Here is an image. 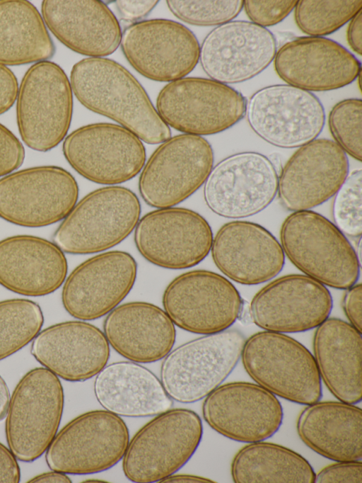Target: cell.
Masks as SVG:
<instances>
[{
    "label": "cell",
    "instance_id": "29",
    "mask_svg": "<svg viewBox=\"0 0 362 483\" xmlns=\"http://www.w3.org/2000/svg\"><path fill=\"white\" fill-rule=\"evenodd\" d=\"M103 333L117 353L138 363L163 359L176 337L175 324L164 309L143 301L126 302L109 312Z\"/></svg>",
    "mask_w": 362,
    "mask_h": 483
},
{
    "label": "cell",
    "instance_id": "44",
    "mask_svg": "<svg viewBox=\"0 0 362 483\" xmlns=\"http://www.w3.org/2000/svg\"><path fill=\"white\" fill-rule=\"evenodd\" d=\"M347 290L343 299V309L349 324L361 333L362 285L356 283Z\"/></svg>",
    "mask_w": 362,
    "mask_h": 483
},
{
    "label": "cell",
    "instance_id": "11",
    "mask_svg": "<svg viewBox=\"0 0 362 483\" xmlns=\"http://www.w3.org/2000/svg\"><path fill=\"white\" fill-rule=\"evenodd\" d=\"M214 161L213 149L203 137L184 133L170 137L145 162L139 177L140 195L151 207H174L204 184Z\"/></svg>",
    "mask_w": 362,
    "mask_h": 483
},
{
    "label": "cell",
    "instance_id": "45",
    "mask_svg": "<svg viewBox=\"0 0 362 483\" xmlns=\"http://www.w3.org/2000/svg\"><path fill=\"white\" fill-rule=\"evenodd\" d=\"M158 1L119 0L115 5L120 18L126 21H136L146 17L157 5Z\"/></svg>",
    "mask_w": 362,
    "mask_h": 483
},
{
    "label": "cell",
    "instance_id": "31",
    "mask_svg": "<svg viewBox=\"0 0 362 483\" xmlns=\"http://www.w3.org/2000/svg\"><path fill=\"white\" fill-rule=\"evenodd\" d=\"M95 376V398L104 409L117 416H156L173 406V399L160 380L140 363H112L106 365Z\"/></svg>",
    "mask_w": 362,
    "mask_h": 483
},
{
    "label": "cell",
    "instance_id": "14",
    "mask_svg": "<svg viewBox=\"0 0 362 483\" xmlns=\"http://www.w3.org/2000/svg\"><path fill=\"white\" fill-rule=\"evenodd\" d=\"M243 302L230 281L206 270L177 275L162 297L164 311L175 325L202 335L228 329L239 318Z\"/></svg>",
    "mask_w": 362,
    "mask_h": 483
},
{
    "label": "cell",
    "instance_id": "9",
    "mask_svg": "<svg viewBox=\"0 0 362 483\" xmlns=\"http://www.w3.org/2000/svg\"><path fill=\"white\" fill-rule=\"evenodd\" d=\"M247 101L233 88L201 77L168 82L156 98V110L168 126L185 134L211 135L238 123Z\"/></svg>",
    "mask_w": 362,
    "mask_h": 483
},
{
    "label": "cell",
    "instance_id": "48",
    "mask_svg": "<svg viewBox=\"0 0 362 483\" xmlns=\"http://www.w3.org/2000/svg\"><path fill=\"white\" fill-rule=\"evenodd\" d=\"M29 483H70L71 480L66 474L52 470L37 475L30 479Z\"/></svg>",
    "mask_w": 362,
    "mask_h": 483
},
{
    "label": "cell",
    "instance_id": "1",
    "mask_svg": "<svg viewBox=\"0 0 362 483\" xmlns=\"http://www.w3.org/2000/svg\"><path fill=\"white\" fill-rule=\"evenodd\" d=\"M73 94L87 109L105 116L148 144L170 137V127L158 115L139 81L124 67L105 57H87L70 73Z\"/></svg>",
    "mask_w": 362,
    "mask_h": 483
},
{
    "label": "cell",
    "instance_id": "50",
    "mask_svg": "<svg viewBox=\"0 0 362 483\" xmlns=\"http://www.w3.org/2000/svg\"><path fill=\"white\" fill-rule=\"evenodd\" d=\"M9 400V390L5 380L0 375V421L6 416Z\"/></svg>",
    "mask_w": 362,
    "mask_h": 483
},
{
    "label": "cell",
    "instance_id": "33",
    "mask_svg": "<svg viewBox=\"0 0 362 483\" xmlns=\"http://www.w3.org/2000/svg\"><path fill=\"white\" fill-rule=\"evenodd\" d=\"M55 46L42 14L30 1L0 0V64L19 66L47 61Z\"/></svg>",
    "mask_w": 362,
    "mask_h": 483
},
{
    "label": "cell",
    "instance_id": "21",
    "mask_svg": "<svg viewBox=\"0 0 362 483\" xmlns=\"http://www.w3.org/2000/svg\"><path fill=\"white\" fill-rule=\"evenodd\" d=\"M332 309L325 285L302 274L278 278L259 290L249 306L251 321L265 331L298 333L318 326Z\"/></svg>",
    "mask_w": 362,
    "mask_h": 483
},
{
    "label": "cell",
    "instance_id": "27",
    "mask_svg": "<svg viewBox=\"0 0 362 483\" xmlns=\"http://www.w3.org/2000/svg\"><path fill=\"white\" fill-rule=\"evenodd\" d=\"M47 28L63 45L88 57H105L119 46L122 30L110 8L98 0H45Z\"/></svg>",
    "mask_w": 362,
    "mask_h": 483
},
{
    "label": "cell",
    "instance_id": "2",
    "mask_svg": "<svg viewBox=\"0 0 362 483\" xmlns=\"http://www.w3.org/2000/svg\"><path fill=\"white\" fill-rule=\"evenodd\" d=\"M280 240L284 255L304 275L340 290L356 283L361 266L356 252L322 215L310 210L293 212L281 225Z\"/></svg>",
    "mask_w": 362,
    "mask_h": 483
},
{
    "label": "cell",
    "instance_id": "49",
    "mask_svg": "<svg viewBox=\"0 0 362 483\" xmlns=\"http://www.w3.org/2000/svg\"><path fill=\"white\" fill-rule=\"evenodd\" d=\"M161 483H180V482H214V481L202 476L189 474H173L163 479Z\"/></svg>",
    "mask_w": 362,
    "mask_h": 483
},
{
    "label": "cell",
    "instance_id": "24",
    "mask_svg": "<svg viewBox=\"0 0 362 483\" xmlns=\"http://www.w3.org/2000/svg\"><path fill=\"white\" fill-rule=\"evenodd\" d=\"M274 67L288 85L308 91H325L352 83L361 72L358 59L339 43L324 37L290 40L276 52Z\"/></svg>",
    "mask_w": 362,
    "mask_h": 483
},
{
    "label": "cell",
    "instance_id": "15",
    "mask_svg": "<svg viewBox=\"0 0 362 483\" xmlns=\"http://www.w3.org/2000/svg\"><path fill=\"white\" fill-rule=\"evenodd\" d=\"M251 129L269 144L281 148L300 147L321 133L324 107L313 93L288 84L260 89L246 104Z\"/></svg>",
    "mask_w": 362,
    "mask_h": 483
},
{
    "label": "cell",
    "instance_id": "10",
    "mask_svg": "<svg viewBox=\"0 0 362 483\" xmlns=\"http://www.w3.org/2000/svg\"><path fill=\"white\" fill-rule=\"evenodd\" d=\"M129 441L123 419L105 409L83 413L57 431L46 450L48 467L71 475L110 469L123 458Z\"/></svg>",
    "mask_w": 362,
    "mask_h": 483
},
{
    "label": "cell",
    "instance_id": "3",
    "mask_svg": "<svg viewBox=\"0 0 362 483\" xmlns=\"http://www.w3.org/2000/svg\"><path fill=\"white\" fill-rule=\"evenodd\" d=\"M203 434L199 416L185 408L155 416L129 439L122 459L124 476L136 483L160 482L192 457Z\"/></svg>",
    "mask_w": 362,
    "mask_h": 483
},
{
    "label": "cell",
    "instance_id": "28",
    "mask_svg": "<svg viewBox=\"0 0 362 483\" xmlns=\"http://www.w3.org/2000/svg\"><path fill=\"white\" fill-rule=\"evenodd\" d=\"M66 258L54 242L33 235L0 240V285L19 295L44 296L64 283Z\"/></svg>",
    "mask_w": 362,
    "mask_h": 483
},
{
    "label": "cell",
    "instance_id": "40",
    "mask_svg": "<svg viewBox=\"0 0 362 483\" xmlns=\"http://www.w3.org/2000/svg\"><path fill=\"white\" fill-rule=\"evenodd\" d=\"M298 1H243V7L252 23L263 28L281 22L294 9Z\"/></svg>",
    "mask_w": 362,
    "mask_h": 483
},
{
    "label": "cell",
    "instance_id": "46",
    "mask_svg": "<svg viewBox=\"0 0 362 483\" xmlns=\"http://www.w3.org/2000/svg\"><path fill=\"white\" fill-rule=\"evenodd\" d=\"M20 479L17 458L9 448L0 443V483H18Z\"/></svg>",
    "mask_w": 362,
    "mask_h": 483
},
{
    "label": "cell",
    "instance_id": "47",
    "mask_svg": "<svg viewBox=\"0 0 362 483\" xmlns=\"http://www.w3.org/2000/svg\"><path fill=\"white\" fill-rule=\"evenodd\" d=\"M347 42L356 54H362V10L350 21L346 31Z\"/></svg>",
    "mask_w": 362,
    "mask_h": 483
},
{
    "label": "cell",
    "instance_id": "25",
    "mask_svg": "<svg viewBox=\"0 0 362 483\" xmlns=\"http://www.w3.org/2000/svg\"><path fill=\"white\" fill-rule=\"evenodd\" d=\"M210 251L218 270L243 285L270 280L285 263L284 251L276 237L260 225L248 221L224 224L213 237Z\"/></svg>",
    "mask_w": 362,
    "mask_h": 483
},
{
    "label": "cell",
    "instance_id": "19",
    "mask_svg": "<svg viewBox=\"0 0 362 483\" xmlns=\"http://www.w3.org/2000/svg\"><path fill=\"white\" fill-rule=\"evenodd\" d=\"M202 412L216 432L246 443L269 438L278 431L284 419L277 397L248 382L221 384L204 398Z\"/></svg>",
    "mask_w": 362,
    "mask_h": 483
},
{
    "label": "cell",
    "instance_id": "20",
    "mask_svg": "<svg viewBox=\"0 0 362 483\" xmlns=\"http://www.w3.org/2000/svg\"><path fill=\"white\" fill-rule=\"evenodd\" d=\"M137 263L123 251L95 255L78 265L66 278L62 302L73 317L90 321L107 315L134 287Z\"/></svg>",
    "mask_w": 362,
    "mask_h": 483
},
{
    "label": "cell",
    "instance_id": "41",
    "mask_svg": "<svg viewBox=\"0 0 362 483\" xmlns=\"http://www.w3.org/2000/svg\"><path fill=\"white\" fill-rule=\"evenodd\" d=\"M25 149L18 138L0 123V177L18 169L23 163Z\"/></svg>",
    "mask_w": 362,
    "mask_h": 483
},
{
    "label": "cell",
    "instance_id": "23",
    "mask_svg": "<svg viewBox=\"0 0 362 483\" xmlns=\"http://www.w3.org/2000/svg\"><path fill=\"white\" fill-rule=\"evenodd\" d=\"M276 52V41L270 30L250 21H233L209 32L200 47L199 61L211 79L227 85L256 76Z\"/></svg>",
    "mask_w": 362,
    "mask_h": 483
},
{
    "label": "cell",
    "instance_id": "36",
    "mask_svg": "<svg viewBox=\"0 0 362 483\" xmlns=\"http://www.w3.org/2000/svg\"><path fill=\"white\" fill-rule=\"evenodd\" d=\"M361 7V0H301L294 8V18L304 33L322 37L342 27Z\"/></svg>",
    "mask_w": 362,
    "mask_h": 483
},
{
    "label": "cell",
    "instance_id": "22",
    "mask_svg": "<svg viewBox=\"0 0 362 483\" xmlns=\"http://www.w3.org/2000/svg\"><path fill=\"white\" fill-rule=\"evenodd\" d=\"M349 159L333 140L320 138L298 147L279 176V200L293 212L309 210L333 197L349 174Z\"/></svg>",
    "mask_w": 362,
    "mask_h": 483
},
{
    "label": "cell",
    "instance_id": "6",
    "mask_svg": "<svg viewBox=\"0 0 362 483\" xmlns=\"http://www.w3.org/2000/svg\"><path fill=\"white\" fill-rule=\"evenodd\" d=\"M245 341L237 329L204 335L172 349L160 365V382L173 399L194 403L220 386L235 368Z\"/></svg>",
    "mask_w": 362,
    "mask_h": 483
},
{
    "label": "cell",
    "instance_id": "17",
    "mask_svg": "<svg viewBox=\"0 0 362 483\" xmlns=\"http://www.w3.org/2000/svg\"><path fill=\"white\" fill-rule=\"evenodd\" d=\"M279 175L272 161L255 152L230 155L213 166L204 198L215 214L240 219L264 210L277 194Z\"/></svg>",
    "mask_w": 362,
    "mask_h": 483
},
{
    "label": "cell",
    "instance_id": "5",
    "mask_svg": "<svg viewBox=\"0 0 362 483\" xmlns=\"http://www.w3.org/2000/svg\"><path fill=\"white\" fill-rule=\"evenodd\" d=\"M240 358L251 379L276 397L303 405L322 397V381L313 355L288 335L257 332L245 339Z\"/></svg>",
    "mask_w": 362,
    "mask_h": 483
},
{
    "label": "cell",
    "instance_id": "4",
    "mask_svg": "<svg viewBox=\"0 0 362 483\" xmlns=\"http://www.w3.org/2000/svg\"><path fill=\"white\" fill-rule=\"evenodd\" d=\"M141 211L140 201L129 188H99L76 203L55 230L53 242L70 254L106 251L134 230Z\"/></svg>",
    "mask_w": 362,
    "mask_h": 483
},
{
    "label": "cell",
    "instance_id": "12",
    "mask_svg": "<svg viewBox=\"0 0 362 483\" xmlns=\"http://www.w3.org/2000/svg\"><path fill=\"white\" fill-rule=\"evenodd\" d=\"M76 180L57 166H39L0 178V217L25 227L63 220L77 203Z\"/></svg>",
    "mask_w": 362,
    "mask_h": 483
},
{
    "label": "cell",
    "instance_id": "43",
    "mask_svg": "<svg viewBox=\"0 0 362 483\" xmlns=\"http://www.w3.org/2000/svg\"><path fill=\"white\" fill-rule=\"evenodd\" d=\"M18 83L16 75L0 64V115L8 110L16 101Z\"/></svg>",
    "mask_w": 362,
    "mask_h": 483
},
{
    "label": "cell",
    "instance_id": "18",
    "mask_svg": "<svg viewBox=\"0 0 362 483\" xmlns=\"http://www.w3.org/2000/svg\"><path fill=\"white\" fill-rule=\"evenodd\" d=\"M120 45L132 67L156 81L184 78L199 59L200 46L194 34L184 25L168 19L131 24L122 33Z\"/></svg>",
    "mask_w": 362,
    "mask_h": 483
},
{
    "label": "cell",
    "instance_id": "16",
    "mask_svg": "<svg viewBox=\"0 0 362 483\" xmlns=\"http://www.w3.org/2000/svg\"><path fill=\"white\" fill-rule=\"evenodd\" d=\"M213 232L206 220L185 208H156L141 217L135 229V246L149 263L167 269H185L209 254Z\"/></svg>",
    "mask_w": 362,
    "mask_h": 483
},
{
    "label": "cell",
    "instance_id": "39",
    "mask_svg": "<svg viewBox=\"0 0 362 483\" xmlns=\"http://www.w3.org/2000/svg\"><path fill=\"white\" fill-rule=\"evenodd\" d=\"M362 170L349 173L334 195L333 219L337 227L344 234L361 237L362 234Z\"/></svg>",
    "mask_w": 362,
    "mask_h": 483
},
{
    "label": "cell",
    "instance_id": "32",
    "mask_svg": "<svg viewBox=\"0 0 362 483\" xmlns=\"http://www.w3.org/2000/svg\"><path fill=\"white\" fill-rule=\"evenodd\" d=\"M300 439L316 453L333 461L361 460L362 410L341 401L306 405L296 421Z\"/></svg>",
    "mask_w": 362,
    "mask_h": 483
},
{
    "label": "cell",
    "instance_id": "26",
    "mask_svg": "<svg viewBox=\"0 0 362 483\" xmlns=\"http://www.w3.org/2000/svg\"><path fill=\"white\" fill-rule=\"evenodd\" d=\"M30 353L58 377L83 382L95 376L107 365L110 349L100 329L76 320L40 331L33 340Z\"/></svg>",
    "mask_w": 362,
    "mask_h": 483
},
{
    "label": "cell",
    "instance_id": "13",
    "mask_svg": "<svg viewBox=\"0 0 362 483\" xmlns=\"http://www.w3.org/2000/svg\"><path fill=\"white\" fill-rule=\"evenodd\" d=\"M62 152L79 175L106 186L134 178L146 158L145 147L135 134L108 123H92L72 131L64 140Z\"/></svg>",
    "mask_w": 362,
    "mask_h": 483
},
{
    "label": "cell",
    "instance_id": "42",
    "mask_svg": "<svg viewBox=\"0 0 362 483\" xmlns=\"http://www.w3.org/2000/svg\"><path fill=\"white\" fill-rule=\"evenodd\" d=\"M315 482L361 483V461H336L315 473Z\"/></svg>",
    "mask_w": 362,
    "mask_h": 483
},
{
    "label": "cell",
    "instance_id": "38",
    "mask_svg": "<svg viewBox=\"0 0 362 483\" xmlns=\"http://www.w3.org/2000/svg\"><path fill=\"white\" fill-rule=\"evenodd\" d=\"M166 4L176 18L197 26H218L232 21L243 8L241 0H169Z\"/></svg>",
    "mask_w": 362,
    "mask_h": 483
},
{
    "label": "cell",
    "instance_id": "51",
    "mask_svg": "<svg viewBox=\"0 0 362 483\" xmlns=\"http://www.w3.org/2000/svg\"><path fill=\"white\" fill-rule=\"evenodd\" d=\"M85 482H105V481H102V480H99V479H98V480L90 479V480H86V481H85Z\"/></svg>",
    "mask_w": 362,
    "mask_h": 483
},
{
    "label": "cell",
    "instance_id": "34",
    "mask_svg": "<svg viewBox=\"0 0 362 483\" xmlns=\"http://www.w3.org/2000/svg\"><path fill=\"white\" fill-rule=\"evenodd\" d=\"M236 483H313L315 472L301 455L264 441L250 443L234 455L230 465Z\"/></svg>",
    "mask_w": 362,
    "mask_h": 483
},
{
    "label": "cell",
    "instance_id": "37",
    "mask_svg": "<svg viewBox=\"0 0 362 483\" xmlns=\"http://www.w3.org/2000/svg\"><path fill=\"white\" fill-rule=\"evenodd\" d=\"M362 101L348 98L336 103L328 116V125L334 142L354 159L361 161Z\"/></svg>",
    "mask_w": 362,
    "mask_h": 483
},
{
    "label": "cell",
    "instance_id": "35",
    "mask_svg": "<svg viewBox=\"0 0 362 483\" xmlns=\"http://www.w3.org/2000/svg\"><path fill=\"white\" fill-rule=\"evenodd\" d=\"M43 322L40 307L32 300L15 298L0 301V360L32 341Z\"/></svg>",
    "mask_w": 362,
    "mask_h": 483
},
{
    "label": "cell",
    "instance_id": "7",
    "mask_svg": "<svg viewBox=\"0 0 362 483\" xmlns=\"http://www.w3.org/2000/svg\"><path fill=\"white\" fill-rule=\"evenodd\" d=\"M64 395L59 377L45 368L27 372L10 397L5 433L17 460L30 462L49 446L61 422Z\"/></svg>",
    "mask_w": 362,
    "mask_h": 483
},
{
    "label": "cell",
    "instance_id": "30",
    "mask_svg": "<svg viewBox=\"0 0 362 483\" xmlns=\"http://www.w3.org/2000/svg\"><path fill=\"white\" fill-rule=\"evenodd\" d=\"M313 347L321 381L329 391L339 401L360 402L361 333L342 319L328 317L316 327Z\"/></svg>",
    "mask_w": 362,
    "mask_h": 483
},
{
    "label": "cell",
    "instance_id": "8",
    "mask_svg": "<svg viewBox=\"0 0 362 483\" xmlns=\"http://www.w3.org/2000/svg\"><path fill=\"white\" fill-rule=\"evenodd\" d=\"M73 92L63 69L51 61L32 64L16 98L20 136L30 149L47 152L66 137L73 115Z\"/></svg>",
    "mask_w": 362,
    "mask_h": 483
}]
</instances>
